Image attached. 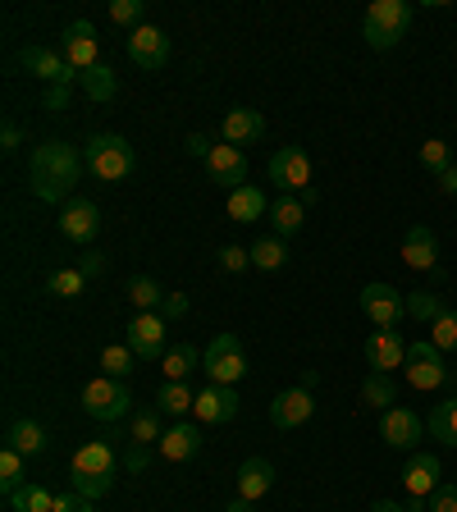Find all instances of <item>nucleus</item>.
Here are the masks:
<instances>
[{
	"mask_svg": "<svg viewBox=\"0 0 457 512\" xmlns=\"http://www.w3.org/2000/svg\"><path fill=\"white\" fill-rule=\"evenodd\" d=\"M87 160L78 156L69 142L51 138L42 147H32V192H37V202H51V206H69L74 197V183L83 174Z\"/></svg>",
	"mask_w": 457,
	"mask_h": 512,
	"instance_id": "obj_1",
	"label": "nucleus"
},
{
	"mask_svg": "<svg viewBox=\"0 0 457 512\" xmlns=\"http://www.w3.org/2000/svg\"><path fill=\"white\" fill-rule=\"evenodd\" d=\"M115 448H110V439H87L83 448L74 453V462H69V476H74V494H83V499H101V494H110V485H115Z\"/></svg>",
	"mask_w": 457,
	"mask_h": 512,
	"instance_id": "obj_2",
	"label": "nucleus"
},
{
	"mask_svg": "<svg viewBox=\"0 0 457 512\" xmlns=\"http://www.w3.org/2000/svg\"><path fill=\"white\" fill-rule=\"evenodd\" d=\"M407 23H412V5L407 0H375V5H366L362 37L371 51H389V46H398Z\"/></svg>",
	"mask_w": 457,
	"mask_h": 512,
	"instance_id": "obj_3",
	"label": "nucleus"
},
{
	"mask_svg": "<svg viewBox=\"0 0 457 512\" xmlns=\"http://www.w3.org/2000/svg\"><path fill=\"white\" fill-rule=\"evenodd\" d=\"M83 160H87V170L106 183H119L138 170V156H133V147H128L119 133H96V138L87 142Z\"/></svg>",
	"mask_w": 457,
	"mask_h": 512,
	"instance_id": "obj_4",
	"label": "nucleus"
},
{
	"mask_svg": "<svg viewBox=\"0 0 457 512\" xmlns=\"http://www.w3.org/2000/svg\"><path fill=\"white\" fill-rule=\"evenodd\" d=\"M202 371H206V384H229V389H234V384L243 380L247 357H243L238 334H215L211 348H206V357H202Z\"/></svg>",
	"mask_w": 457,
	"mask_h": 512,
	"instance_id": "obj_5",
	"label": "nucleus"
},
{
	"mask_svg": "<svg viewBox=\"0 0 457 512\" xmlns=\"http://www.w3.org/2000/svg\"><path fill=\"white\" fill-rule=\"evenodd\" d=\"M316 165H311V156L302 147H279L275 156H270V183H275L279 192H307V188H316Z\"/></svg>",
	"mask_w": 457,
	"mask_h": 512,
	"instance_id": "obj_6",
	"label": "nucleus"
},
{
	"mask_svg": "<svg viewBox=\"0 0 457 512\" xmlns=\"http://www.w3.org/2000/svg\"><path fill=\"white\" fill-rule=\"evenodd\" d=\"M128 403H133L128 384L110 380V375H96V380L83 389V412L92 416V421H119V416L128 412Z\"/></svg>",
	"mask_w": 457,
	"mask_h": 512,
	"instance_id": "obj_7",
	"label": "nucleus"
},
{
	"mask_svg": "<svg viewBox=\"0 0 457 512\" xmlns=\"http://www.w3.org/2000/svg\"><path fill=\"white\" fill-rule=\"evenodd\" d=\"M403 375H407V384H412V389H421V394H430V389H439V384L448 380L444 352H439L430 339H421V343H407V366H403Z\"/></svg>",
	"mask_w": 457,
	"mask_h": 512,
	"instance_id": "obj_8",
	"label": "nucleus"
},
{
	"mask_svg": "<svg viewBox=\"0 0 457 512\" xmlns=\"http://www.w3.org/2000/svg\"><path fill=\"white\" fill-rule=\"evenodd\" d=\"M357 307H362V316L371 320V325H380V330H398V320L407 316V298L394 284H366Z\"/></svg>",
	"mask_w": 457,
	"mask_h": 512,
	"instance_id": "obj_9",
	"label": "nucleus"
},
{
	"mask_svg": "<svg viewBox=\"0 0 457 512\" xmlns=\"http://www.w3.org/2000/svg\"><path fill=\"white\" fill-rule=\"evenodd\" d=\"M128 348L138 352V362H156L165 357V316L160 311H138V316L128 320Z\"/></svg>",
	"mask_w": 457,
	"mask_h": 512,
	"instance_id": "obj_10",
	"label": "nucleus"
},
{
	"mask_svg": "<svg viewBox=\"0 0 457 512\" xmlns=\"http://www.w3.org/2000/svg\"><path fill=\"white\" fill-rule=\"evenodd\" d=\"M128 60L138 69H147V74H156V69L170 64V37L160 28H151V23H142V28L128 32Z\"/></svg>",
	"mask_w": 457,
	"mask_h": 512,
	"instance_id": "obj_11",
	"label": "nucleus"
},
{
	"mask_svg": "<svg viewBox=\"0 0 457 512\" xmlns=\"http://www.w3.org/2000/svg\"><path fill=\"white\" fill-rule=\"evenodd\" d=\"M238 389H229V384H206L202 394H197V403H192V412H197V421L202 426H224V421H234L238 416Z\"/></svg>",
	"mask_w": 457,
	"mask_h": 512,
	"instance_id": "obj_12",
	"label": "nucleus"
},
{
	"mask_svg": "<svg viewBox=\"0 0 457 512\" xmlns=\"http://www.w3.org/2000/svg\"><path fill=\"white\" fill-rule=\"evenodd\" d=\"M64 60H69V69H78V74H87L92 64H101L96 55H101V42H96V28L87 19H78V23H69L64 28Z\"/></svg>",
	"mask_w": 457,
	"mask_h": 512,
	"instance_id": "obj_13",
	"label": "nucleus"
},
{
	"mask_svg": "<svg viewBox=\"0 0 457 512\" xmlns=\"http://www.w3.org/2000/svg\"><path fill=\"white\" fill-rule=\"evenodd\" d=\"M60 234L69 238V243H92V238L101 234V211H96V202L74 197L69 206H60Z\"/></svg>",
	"mask_w": 457,
	"mask_h": 512,
	"instance_id": "obj_14",
	"label": "nucleus"
},
{
	"mask_svg": "<svg viewBox=\"0 0 457 512\" xmlns=\"http://www.w3.org/2000/svg\"><path fill=\"white\" fill-rule=\"evenodd\" d=\"M380 435L389 448H416L421 435H426V421H421L412 407H389V412L380 416Z\"/></svg>",
	"mask_w": 457,
	"mask_h": 512,
	"instance_id": "obj_15",
	"label": "nucleus"
},
{
	"mask_svg": "<svg viewBox=\"0 0 457 512\" xmlns=\"http://www.w3.org/2000/svg\"><path fill=\"white\" fill-rule=\"evenodd\" d=\"M362 352H366V366L380 375H389L394 366H407V343L398 330H375L371 339L362 343Z\"/></svg>",
	"mask_w": 457,
	"mask_h": 512,
	"instance_id": "obj_16",
	"label": "nucleus"
},
{
	"mask_svg": "<svg viewBox=\"0 0 457 512\" xmlns=\"http://www.w3.org/2000/svg\"><path fill=\"white\" fill-rule=\"evenodd\" d=\"M19 64L28 69L32 78H42L46 87L78 78V74H69V60H64L60 51H51V46H23V51H19Z\"/></svg>",
	"mask_w": 457,
	"mask_h": 512,
	"instance_id": "obj_17",
	"label": "nucleus"
},
{
	"mask_svg": "<svg viewBox=\"0 0 457 512\" xmlns=\"http://www.w3.org/2000/svg\"><path fill=\"white\" fill-rule=\"evenodd\" d=\"M311 412H316V398H311V389H284V394L270 403V421H275L279 430H298L311 421Z\"/></svg>",
	"mask_w": 457,
	"mask_h": 512,
	"instance_id": "obj_18",
	"label": "nucleus"
},
{
	"mask_svg": "<svg viewBox=\"0 0 457 512\" xmlns=\"http://www.w3.org/2000/svg\"><path fill=\"white\" fill-rule=\"evenodd\" d=\"M444 471H439V458L435 453H416L412 462H407V471H403V490H407V499H430V494L444 485Z\"/></svg>",
	"mask_w": 457,
	"mask_h": 512,
	"instance_id": "obj_19",
	"label": "nucleus"
},
{
	"mask_svg": "<svg viewBox=\"0 0 457 512\" xmlns=\"http://www.w3.org/2000/svg\"><path fill=\"white\" fill-rule=\"evenodd\" d=\"M206 170H211V183H224V188L234 192L247 183V156L238 147H211V156H206Z\"/></svg>",
	"mask_w": 457,
	"mask_h": 512,
	"instance_id": "obj_20",
	"label": "nucleus"
},
{
	"mask_svg": "<svg viewBox=\"0 0 457 512\" xmlns=\"http://www.w3.org/2000/svg\"><path fill=\"white\" fill-rule=\"evenodd\" d=\"M160 458L165 462H188L197 458V448H202V426H192V421H174L165 435H160Z\"/></svg>",
	"mask_w": 457,
	"mask_h": 512,
	"instance_id": "obj_21",
	"label": "nucleus"
},
{
	"mask_svg": "<svg viewBox=\"0 0 457 512\" xmlns=\"http://www.w3.org/2000/svg\"><path fill=\"white\" fill-rule=\"evenodd\" d=\"M403 261L412 270H435L439 266V238L430 234L426 224H412L403 234Z\"/></svg>",
	"mask_w": 457,
	"mask_h": 512,
	"instance_id": "obj_22",
	"label": "nucleus"
},
{
	"mask_svg": "<svg viewBox=\"0 0 457 512\" xmlns=\"http://www.w3.org/2000/svg\"><path fill=\"white\" fill-rule=\"evenodd\" d=\"M220 133H224V142H229V147H243V142H256L261 133H266V119H261V110L238 106V110H229V115H224Z\"/></svg>",
	"mask_w": 457,
	"mask_h": 512,
	"instance_id": "obj_23",
	"label": "nucleus"
},
{
	"mask_svg": "<svg viewBox=\"0 0 457 512\" xmlns=\"http://www.w3.org/2000/svg\"><path fill=\"white\" fill-rule=\"evenodd\" d=\"M270 485H275V467H270L266 458H247L243 467H238V499L256 503L261 494H270Z\"/></svg>",
	"mask_w": 457,
	"mask_h": 512,
	"instance_id": "obj_24",
	"label": "nucleus"
},
{
	"mask_svg": "<svg viewBox=\"0 0 457 512\" xmlns=\"http://www.w3.org/2000/svg\"><path fill=\"white\" fill-rule=\"evenodd\" d=\"M270 224H275V238H293L307 224V206H302V197H288V192H279L275 202H270Z\"/></svg>",
	"mask_w": 457,
	"mask_h": 512,
	"instance_id": "obj_25",
	"label": "nucleus"
},
{
	"mask_svg": "<svg viewBox=\"0 0 457 512\" xmlns=\"http://www.w3.org/2000/svg\"><path fill=\"white\" fill-rule=\"evenodd\" d=\"M5 444H10L14 453H23V458H37V453H46V430L37 426V421H28V416H19V421H10V430H5Z\"/></svg>",
	"mask_w": 457,
	"mask_h": 512,
	"instance_id": "obj_26",
	"label": "nucleus"
},
{
	"mask_svg": "<svg viewBox=\"0 0 457 512\" xmlns=\"http://www.w3.org/2000/svg\"><path fill=\"white\" fill-rule=\"evenodd\" d=\"M261 215H270V206L252 183H243V188L229 192V220L234 224H252V220H261Z\"/></svg>",
	"mask_w": 457,
	"mask_h": 512,
	"instance_id": "obj_27",
	"label": "nucleus"
},
{
	"mask_svg": "<svg viewBox=\"0 0 457 512\" xmlns=\"http://www.w3.org/2000/svg\"><path fill=\"white\" fill-rule=\"evenodd\" d=\"M133 371H138V352L128 348V343H106V348H101V375L128 380Z\"/></svg>",
	"mask_w": 457,
	"mask_h": 512,
	"instance_id": "obj_28",
	"label": "nucleus"
},
{
	"mask_svg": "<svg viewBox=\"0 0 457 512\" xmlns=\"http://www.w3.org/2000/svg\"><path fill=\"white\" fill-rule=\"evenodd\" d=\"M197 357H202V352L192 348V343H174V348L160 357V371H165V380H188V375L197 371Z\"/></svg>",
	"mask_w": 457,
	"mask_h": 512,
	"instance_id": "obj_29",
	"label": "nucleus"
},
{
	"mask_svg": "<svg viewBox=\"0 0 457 512\" xmlns=\"http://www.w3.org/2000/svg\"><path fill=\"white\" fill-rule=\"evenodd\" d=\"M192 403H197V394H192L183 380H165V384H160V394H156V407H160V412L183 416V412H192Z\"/></svg>",
	"mask_w": 457,
	"mask_h": 512,
	"instance_id": "obj_30",
	"label": "nucleus"
},
{
	"mask_svg": "<svg viewBox=\"0 0 457 512\" xmlns=\"http://www.w3.org/2000/svg\"><path fill=\"white\" fill-rule=\"evenodd\" d=\"M10 508L14 512H55V494L46 485H19L10 494Z\"/></svg>",
	"mask_w": 457,
	"mask_h": 512,
	"instance_id": "obj_31",
	"label": "nucleus"
},
{
	"mask_svg": "<svg viewBox=\"0 0 457 512\" xmlns=\"http://www.w3.org/2000/svg\"><path fill=\"white\" fill-rule=\"evenodd\" d=\"M362 398H366V407H375V412H389V407L398 403L394 380H389V375H380V371H371V375H366V384H362Z\"/></svg>",
	"mask_w": 457,
	"mask_h": 512,
	"instance_id": "obj_32",
	"label": "nucleus"
},
{
	"mask_svg": "<svg viewBox=\"0 0 457 512\" xmlns=\"http://www.w3.org/2000/svg\"><path fill=\"white\" fill-rule=\"evenodd\" d=\"M430 435H435L439 444L457 448V398H448V403H439L435 412H430Z\"/></svg>",
	"mask_w": 457,
	"mask_h": 512,
	"instance_id": "obj_33",
	"label": "nucleus"
},
{
	"mask_svg": "<svg viewBox=\"0 0 457 512\" xmlns=\"http://www.w3.org/2000/svg\"><path fill=\"white\" fill-rule=\"evenodd\" d=\"M252 266L256 270H284L288 266V247L284 238H261V243H252Z\"/></svg>",
	"mask_w": 457,
	"mask_h": 512,
	"instance_id": "obj_34",
	"label": "nucleus"
},
{
	"mask_svg": "<svg viewBox=\"0 0 457 512\" xmlns=\"http://www.w3.org/2000/svg\"><path fill=\"white\" fill-rule=\"evenodd\" d=\"M444 311H448L444 298H439V293H430V288H421V293H407V316H416V320H426V325H435Z\"/></svg>",
	"mask_w": 457,
	"mask_h": 512,
	"instance_id": "obj_35",
	"label": "nucleus"
},
{
	"mask_svg": "<svg viewBox=\"0 0 457 512\" xmlns=\"http://www.w3.org/2000/svg\"><path fill=\"white\" fill-rule=\"evenodd\" d=\"M78 78H83V92L92 96V101H110V96L119 92L115 74H110L106 64H92V69H87V74H78Z\"/></svg>",
	"mask_w": 457,
	"mask_h": 512,
	"instance_id": "obj_36",
	"label": "nucleus"
},
{
	"mask_svg": "<svg viewBox=\"0 0 457 512\" xmlns=\"http://www.w3.org/2000/svg\"><path fill=\"white\" fill-rule=\"evenodd\" d=\"M128 298H133V307H138V311H160L165 293H160V284L151 275H133V284H128Z\"/></svg>",
	"mask_w": 457,
	"mask_h": 512,
	"instance_id": "obj_37",
	"label": "nucleus"
},
{
	"mask_svg": "<svg viewBox=\"0 0 457 512\" xmlns=\"http://www.w3.org/2000/svg\"><path fill=\"white\" fill-rule=\"evenodd\" d=\"M83 284H87V275L78 266H64V270H55V275L46 279V288H51L55 298H78V293H83Z\"/></svg>",
	"mask_w": 457,
	"mask_h": 512,
	"instance_id": "obj_38",
	"label": "nucleus"
},
{
	"mask_svg": "<svg viewBox=\"0 0 457 512\" xmlns=\"http://www.w3.org/2000/svg\"><path fill=\"white\" fill-rule=\"evenodd\" d=\"M23 485V453H14L10 444H5V453H0V490L14 494Z\"/></svg>",
	"mask_w": 457,
	"mask_h": 512,
	"instance_id": "obj_39",
	"label": "nucleus"
},
{
	"mask_svg": "<svg viewBox=\"0 0 457 512\" xmlns=\"http://www.w3.org/2000/svg\"><path fill=\"white\" fill-rule=\"evenodd\" d=\"M160 435H165V430H160V412L147 407V412L133 416V435H128L133 444H160Z\"/></svg>",
	"mask_w": 457,
	"mask_h": 512,
	"instance_id": "obj_40",
	"label": "nucleus"
},
{
	"mask_svg": "<svg viewBox=\"0 0 457 512\" xmlns=\"http://www.w3.org/2000/svg\"><path fill=\"white\" fill-rule=\"evenodd\" d=\"M430 343H435L439 352H453L457 348V311H444V316L430 325Z\"/></svg>",
	"mask_w": 457,
	"mask_h": 512,
	"instance_id": "obj_41",
	"label": "nucleus"
},
{
	"mask_svg": "<svg viewBox=\"0 0 457 512\" xmlns=\"http://www.w3.org/2000/svg\"><path fill=\"white\" fill-rule=\"evenodd\" d=\"M421 165H426L430 174H444L448 165H453V151H448V142H439V138L421 142Z\"/></svg>",
	"mask_w": 457,
	"mask_h": 512,
	"instance_id": "obj_42",
	"label": "nucleus"
},
{
	"mask_svg": "<svg viewBox=\"0 0 457 512\" xmlns=\"http://www.w3.org/2000/svg\"><path fill=\"white\" fill-rule=\"evenodd\" d=\"M142 14H147V5H142V0H110V19L124 23L128 32L142 28Z\"/></svg>",
	"mask_w": 457,
	"mask_h": 512,
	"instance_id": "obj_43",
	"label": "nucleus"
},
{
	"mask_svg": "<svg viewBox=\"0 0 457 512\" xmlns=\"http://www.w3.org/2000/svg\"><path fill=\"white\" fill-rule=\"evenodd\" d=\"M220 266L229 270V275H238V270L252 266V252H247V247H238V243H229V247H220Z\"/></svg>",
	"mask_w": 457,
	"mask_h": 512,
	"instance_id": "obj_44",
	"label": "nucleus"
},
{
	"mask_svg": "<svg viewBox=\"0 0 457 512\" xmlns=\"http://www.w3.org/2000/svg\"><path fill=\"white\" fill-rule=\"evenodd\" d=\"M147 462H151V444H128L124 448V471H128V476H142V471H147Z\"/></svg>",
	"mask_w": 457,
	"mask_h": 512,
	"instance_id": "obj_45",
	"label": "nucleus"
},
{
	"mask_svg": "<svg viewBox=\"0 0 457 512\" xmlns=\"http://www.w3.org/2000/svg\"><path fill=\"white\" fill-rule=\"evenodd\" d=\"M430 512H457V485H439L430 494Z\"/></svg>",
	"mask_w": 457,
	"mask_h": 512,
	"instance_id": "obj_46",
	"label": "nucleus"
},
{
	"mask_svg": "<svg viewBox=\"0 0 457 512\" xmlns=\"http://www.w3.org/2000/svg\"><path fill=\"white\" fill-rule=\"evenodd\" d=\"M55 512H92V499H83V494H55Z\"/></svg>",
	"mask_w": 457,
	"mask_h": 512,
	"instance_id": "obj_47",
	"label": "nucleus"
},
{
	"mask_svg": "<svg viewBox=\"0 0 457 512\" xmlns=\"http://www.w3.org/2000/svg\"><path fill=\"white\" fill-rule=\"evenodd\" d=\"M183 311H188V298H183V293H165V302H160V316H165V320H179Z\"/></svg>",
	"mask_w": 457,
	"mask_h": 512,
	"instance_id": "obj_48",
	"label": "nucleus"
},
{
	"mask_svg": "<svg viewBox=\"0 0 457 512\" xmlns=\"http://www.w3.org/2000/svg\"><path fill=\"white\" fill-rule=\"evenodd\" d=\"M19 142H23L19 124H14V119H5V133H0V151H5V156H14V151H19Z\"/></svg>",
	"mask_w": 457,
	"mask_h": 512,
	"instance_id": "obj_49",
	"label": "nucleus"
},
{
	"mask_svg": "<svg viewBox=\"0 0 457 512\" xmlns=\"http://www.w3.org/2000/svg\"><path fill=\"white\" fill-rule=\"evenodd\" d=\"M46 110H69V83L46 87Z\"/></svg>",
	"mask_w": 457,
	"mask_h": 512,
	"instance_id": "obj_50",
	"label": "nucleus"
},
{
	"mask_svg": "<svg viewBox=\"0 0 457 512\" xmlns=\"http://www.w3.org/2000/svg\"><path fill=\"white\" fill-rule=\"evenodd\" d=\"M78 270H83L87 279H96V275H101V270H106V256H101V252H87L83 261H78Z\"/></svg>",
	"mask_w": 457,
	"mask_h": 512,
	"instance_id": "obj_51",
	"label": "nucleus"
},
{
	"mask_svg": "<svg viewBox=\"0 0 457 512\" xmlns=\"http://www.w3.org/2000/svg\"><path fill=\"white\" fill-rule=\"evenodd\" d=\"M188 151H192V156H202V160H206V156H211V142H206L202 133H192V138H188Z\"/></svg>",
	"mask_w": 457,
	"mask_h": 512,
	"instance_id": "obj_52",
	"label": "nucleus"
},
{
	"mask_svg": "<svg viewBox=\"0 0 457 512\" xmlns=\"http://www.w3.org/2000/svg\"><path fill=\"white\" fill-rule=\"evenodd\" d=\"M439 188H444V192H457V165H448V170L439 174Z\"/></svg>",
	"mask_w": 457,
	"mask_h": 512,
	"instance_id": "obj_53",
	"label": "nucleus"
},
{
	"mask_svg": "<svg viewBox=\"0 0 457 512\" xmlns=\"http://www.w3.org/2000/svg\"><path fill=\"white\" fill-rule=\"evenodd\" d=\"M371 512H407L403 503H394V499H380V503H371Z\"/></svg>",
	"mask_w": 457,
	"mask_h": 512,
	"instance_id": "obj_54",
	"label": "nucleus"
},
{
	"mask_svg": "<svg viewBox=\"0 0 457 512\" xmlns=\"http://www.w3.org/2000/svg\"><path fill=\"white\" fill-rule=\"evenodd\" d=\"M224 512H252V503H247V499H234V503H229V508H224Z\"/></svg>",
	"mask_w": 457,
	"mask_h": 512,
	"instance_id": "obj_55",
	"label": "nucleus"
}]
</instances>
